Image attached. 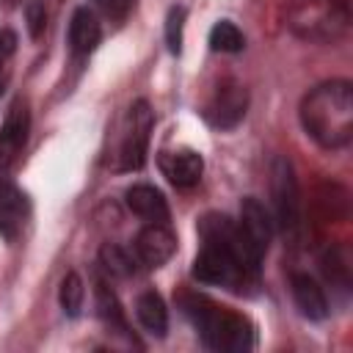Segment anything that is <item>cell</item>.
I'll use <instances>...</instances> for the list:
<instances>
[{
  "label": "cell",
  "mask_w": 353,
  "mask_h": 353,
  "mask_svg": "<svg viewBox=\"0 0 353 353\" xmlns=\"http://www.w3.org/2000/svg\"><path fill=\"white\" fill-rule=\"evenodd\" d=\"M287 25L303 41L328 44L345 36L350 25V8L347 0H295Z\"/></svg>",
  "instance_id": "3"
},
{
  "label": "cell",
  "mask_w": 353,
  "mask_h": 353,
  "mask_svg": "<svg viewBox=\"0 0 353 353\" xmlns=\"http://www.w3.org/2000/svg\"><path fill=\"white\" fill-rule=\"evenodd\" d=\"M182 28H185V8L174 6L165 17V44L174 55L182 50Z\"/></svg>",
  "instance_id": "21"
},
{
  "label": "cell",
  "mask_w": 353,
  "mask_h": 353,
  "mask_svg": "<svg viewBox=\"0 0 353 353\" xmlns=\"http://www.w3.org/2000/svg\"><path fill=\"white\" fill-rule=\"evenodd\" d=\"M127 207L146 221H157V223L168 221V204H165L163 193L152 185H132L127 190Z\"/></svg>",
  "instance_id": "14"
},
{
  "label": "cell",
  "mask_w": 353,
  "mask_h": 353,
  "mask_svg": "<svg viewBox=\"0 0 353 353\" xmlns=\"http://www.w3.org/2000/svg\"><path fill=\"white\" fill-rule=\"evenodd\" d=\"M193 276L204 284H221V287L243 290V284L254 281L256 273H251L226 245H221L215 240H204V248L193 262Z\"/></svg>",
  "instance_id": "4"
},
{
  "label": "cell",
  "mask_w": 353,
  "mask_h": 353,
  "mask_svg": "<svg viewBox=\"0 0 353 353\" xmlns=\"http://www.w3.org/2000/svg\"><path fill=\"white\" fill-rule=\"evenodd\" d=\"M245 108H248V91L234 83V80H226L215 88L212 99L207 102L204 108V119L212 124V127H234L243 116H245Z\"/></svg>",
  "instance_id": "7"
},
{
  "label": "cell",
  "mask_w": 353,
  "mask_h": 353,
  "mask_svg": "<svg viewBox=\"0 0 353 353\" xmlns=\"http://www.w3.org/2000/svg\"><path fill=\"white\" fill-rule=\"evenodd\" d=\"M290 284H292V298H295V303H298V309H301L303 317H309V320H323V317L328 314L325 292H323V287H320L312 276H306V273H292Z\"/></svg>",
  "instance_id": "13"
},
{
  "label": "cell",
  "mask_w": 353,
  "mask_h": 353,
  "mask_svg": "<svg viewBox=\"0 0 353 353\" xmlns=\"http://www.w3.org/2000/svg\"><path fill=\"white\" fill-rule=\"evenodd\" d=\"M25 14H28V30H30V36L39 39L44 33V28H47V8H44V3L41 0L28 3V11Z\"/></svg>",
  "instance_id": "22"
},
{
  "label": "cell",
  "mask_w": 353,
  "mask_h": 353,
  "mask_svg": "<svg viewBox=\"0 0 353 353\" xmlns=\"http://www.w3.org/2000/svg\"><path fill=\"white\" fill-rule=\"evenodd\" d=\"M210 44H212V50H218V52H240V50L245 47V39H243V33H240V28H237L234 22L221 19V22H215L212 30H210Z\"/></svg>",
  "instance_id": "18"
},
{
  "label": "cell",
  "mask_w": 353,
  "mask_h": 353,
  "mask_svg": "<svg viewBox=\"0 0 353 353\" xmlns=\"http://www.w3.org/2000/svg\"><path fill=\"white\" fill-rule=\"evenodd\" d=\"M28 218H30L28 196L17 185L0 179V234L6 240H17L25 229Z\"/></svg>",
  "instance_id": "10"
},
{
  "label": "cell",
  "mask_w": 353,
  "mask_h": 353,
  "mask_svg": "<svg viewBox=\"0 0 353 353\" xmlns=\"http://www.w3.org/2000/svg\"><path fill=\"white\" fill-rule=\"evenodd\" d=\"M182 309L199 328L207 347L226 350V353H243L254 345V328L243 314L226 306H218L204 295H185Z\"/></svg>",
  "instance_id": "2"
},
{
  "label": "cell",
  "mask_w": 353,
  "mask_h": 353,
  "mask_svg": "<svg viewBox=\"0 0 353 353\" xmlns=\"http://www.w3.org/2000/svg\"><path fill=\"white\" fill-rule=\"evenodd\" d=\"M99 22L94 17V11L88 8H77L72 14V22H69V47L74 55H88L97 44H99Z\"/></svg>",
  "instance_id": "15"
},
{
  "label": "cell",
  "mask_w": 353,
  "mask_h": 353,
  "mask_svg": "<svg viewBox=\"0 0 353 353\" xmlns=\"http://www.w3.org/2000/svg\"><path fill=\"white\" fill-rule=\"evenodd\" d=\"M301 124L323 149H342L353 138V88L331 80L312 88L301 102Z\"/></svg>",
  "instance_id": "1"
},
{
  "label": "cell",
  "mask_w": 353,
  "mask_h": 353,
  "mask_svg": "<svg viewBox=\"0 0 353 353\" xmlns=\"http://www.w3.org/2000/svg\"><path fill=\"white\" fill-rule=\"evenodd\" d=\"M160 171H163V176H168L171 185H176V188H193L201 179L204 160L193 149L163 152L160 154Z\"/></svg>",
  "instance_id": "11"
},
{
  "label": "cell",
  "mask_w": 353,
  "mask_h": 353,
  "mask_svg": "<svg viewBox=\"0 0 353 353\" xmlns=\"http://www.w3.org/2000/svg\"><path fill=\"white\" fill-rule=\"evenodd\" d=\"M14 50H17V36H14V30H0V69H3L6 61L14 55Z\"/></svg>",
  "instance_id": "24"
},
{
  "label": "cell",
  "mask_w": 353,
  "mask_h": 353,
  "mask_svg": "<svg viewBox=\"0 0 353 353\" xmlns=\"http://www.w3.org/2000/svg\"><path fill=\"white\" fill-rule=\"evenodd\" d=\"M99 262H102V268H105L110 276H130V273H132V259H130V254H127L124 248H119V245H102Z\"/></svg>",
  "instance_id": "20"
},
{
  "label": "cell",
  "mask_w": 353,
  "mask_h": 353,
  "mask_svg": "<svg viewBox=\"0 0 353 353\" xmlns=\"http://www.w3.org/2000/svg\"><path fill=\"white\" fill-rule=\"evenodd\" d=\"M176 251V234L165 226L152 221L149 226H143L135 237V254L146 268H160L171 259V254Z\"/></svg>",
  "instance_id": "9"
},
{
  "label": "cell",
  "mask_w": 353,
  "mask_h": 353,
  "mask_svg": "<svg viewBox=\"0 0 353 353\" xmlns=\"http://www.w3.org/2000/svg\"><path fill=\"white\" fill-rule=\"evenodd\" d=\"M270 193H273V215L284 234L301 232V190L287 157H273L270 163Z\"/></svg>",
  "instance_id": "5"
},
{
  "label": "cell",
  "mask_w": 353,
  "mask_h": 353,
  "mask_svg": "<svg viewBox=\"0 0 353 353\" xmlns=\"http://www.w3.org/2000/svg\"><path fill=\"white\" fill-rule=\"evenodd\" d=\"M97 309H99V317L102 323L110 328V331H119V334H127V320H124V312H121V303L116 298V292L99 281L97 284Z\"/></svg>",
  "instance_id": "17"
},
{
  "label": "cell",
  "mask_w": 353,
  "mask_h": 353,
  "mask_svg": "<svg viewBox=\"0 0 353 353\" xmlns=\"http://www.w3.org/2000/svg\"><path fill=\"white\" fill-rule=\"evenodd\" d=\"M83 298H85V290H83V279L77 273H66L63 281H61V290H58V301H61V309L69 314V317H77L80 309H83Z\"/></svg>",
  "instance_id": "19"
},
{
  "label": "cell",
  "mask_w": 353,
  "mask_h": 353,
  "mask_svg": "<svg viewBox=\"0 0 353 353\" xmlns=\"http://www.w3.org/2000/svg\"><path fill=\"white\" fill-rule=\"evenodd\" d=\"M135 314H138L141 325H143L149 334H154V336H163V334H165V328H168V312H165V303H163V298H160L157 292H143V295H138V301H135Z\"/></svg>",
  "instance_id": "16"
},
{
  "label": "cell",
  "mask_w": 353,
  "mask_h": 353,
  "mask_svg": "<svg viewBox=\"0 0 353 353\" xmlns=\"http://www.w3.org/2000/svg\"><path fill=\"white\" fill-rule=\"evenodd\" d=\"M240 229L248 237V243L254 245L256 254H265L273 237V221L268 215V210L259 204V199H243L240 204Z\"/></svg>",
  "instance_id": "12"
},
{
  "label": "cell",
  "mask_w": 353,
  "mask_h": 353,
  "mask_svg": "<svg viewBox=\"0 0 353 353\" xmlns=\"http://www.w3.org/2000/svg\"><path fill=\"white\" fill-rule=\"evenodd\" d=\"M28 130H30V113H28V105L22 99H17L8 113H6V121L0 127V171L11 168L17 163V157L22 154L25 149V141H28Z\"/></svg>",
  "instance_id": "8"
},
{
  "label": "cell",
  "mask_w": 353,
  "mask_h": 353,
  "mask_svg": "<svg viewBox=\"0 0 353 353\" xmlns=\"http://www.w3.org/2000/svg\"><path fill=\"white\" fill-rule=\"evenodd\" d=\"M152 121H154V116L143 99L127 110V124H124V135H121V146H119V168L132 171V168L143 165Z\"/></svg>",
  "instance_id": "6"
},
{
  "label": "cell",
  "mask_w": 353,
  "mask_h": 353,
  "mask_svg": "<svg viewBox=\"0 0 353 353\" xmlns=\"http://www.w3.org/2000/svg\"><path fill=\"white\" fill-rule=\"evenodd\" d=\"M11 3H17V0H11Z\"/></svg>",
  "instance_id": "25"
},
{
  "label": "cell",
  "mask_w": 353,
  "mask_h": 353,
  "mask_svg": "<svg viewBox=\"0 0 353 353\" xmlns=\"http://www.w3.org/2000/svg\"><path fill=\"white\" fill-rule=\"evenodd\" d=\"M99 6V11L110 19H124L132 8V0H94Z\"/></svg>",
  "instance_id": "23"
}]
</instances>
